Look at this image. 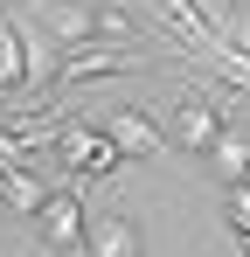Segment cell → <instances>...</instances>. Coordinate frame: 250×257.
Listing matches in <instances>:
<instances>
[{"instance_id": "obj_2", "label": "cell", "mask_w": 250, "mask_h": 257, "mask_svg": "<svg viewBox=\"0 0 250 257\" xmlns=\"http://www.w3.org/2000/svg\"><path fill=\"white\" fill-rule=\"evenodd\" d=\"M35 236H42L56 257L83 250V236H90V209H83L77 188H49V202L35 209Z\"/></svg>"}, {"instance_id": "obj_1", "label": "cell", "mask_w": 250, "mask_h": 257, "mask_svg": "<svg viewBox=\"0 0 250 257\" xmlns=\"http://www.w3.org/2000/svg\"><path fill=\"white\" fill-rule=\"evenodd\" d=\"M56 160L70 167V181H118L125 174V153L118 139L90 118H63V139H56Z\"/></svg>"}, {"instance_id": "obj_9", "label": "cell", "mask_w": 250, "mask_h": 257, "mask_svg": "<svg viewBox=\"0 0 250 257\" xmlns=\"http://www.w3.org/2000/svg\"><path fill=\"white\" fill-rule=\"evenodd\" d=\"M90 14H97V42H104V49H132V42H139V21L125 14L118 0H97Z\"/></svg>"}, {"instance_id": "obj_6", "label": "cell", "mask_w": 250, "mask_h": 257, "mask_svg": "<svg viewBox=\"0 0 250 257\" xmlns=\"http://www.w3.org/2000/svg\"><path fill=\"white\" fill-rule=\"evenodd\" d=\"M42 202H49V181H42L35 167H21V160H0V209H14V215L35 222Z\"/></svg>"}, {"instance_id": "obj_4", "label": "cell", "mask_w": 250, "mask_h": 257, "mask_svg": "<svg viewBox=\"0 0 250 257\" xmlns=\"http://www.w3.org/2000/svg\"><path fill=\"white\" fill-rule=\"evenodd\" d=\"M97 125L118 139V153H125V160H160V153H167V132L153 125L139 104H118V111H104Z\"/></svg>"}, {"instance_id": "obj_7", "label": "cell", "mask_w": 250, "mask_h": 257, "mask_svg": "<svg viewBox=\"0 0 250 257\" xmlns=\"http://www.w3.org/2000/svg\"><path fill=\"white\" fill-rule=\"evenodd\" d=\"M83 257H139V222L132 215H97L90 236H83Z\"/></svg>"}, {"instance_id": "obj_10", "label": "cell", "mask_w": 250, "mask_h": 257, "mask_svg": "<svg viewBox=\"0 0 250 257\" xmlns=\"http://www.w3.org/2000/svg\"><path fill=\"white\" fill-rule=\"evenodd\" d=\"M83 7H97V0H83Z\"/></svg>"}, {"instance_id": "obj_5", "label": "cell", "mask_w": 250, "mask_h": 257, "mask_svg": "<svg viewBox=\"0 0 250 257\" xmlns=\"http://www.w3.org/2000/svg\"><path fill=\"white\" fill-rule=\"evenodd\" d=\"M28 97V21L0 14V104Z\"/></svg>"}, {"instance_id": "obj_8", "label": "cell", "mask_w": 250, "mask_h": 257, "mask_svg": "<svg viewBox=\"0 0 250 257\" xmlns=\"http://www.w3.org/2000/svg\"><path fill=\"white\" fill-rule=\"evenodd\" d=\"M202 160H208V174H215L222 188H229V181H250V146H243V139H236V132H222V139L208 146Z\"/></svg>"}, {"instance_id": "obj_3", "label": "cell", "mask_w": 250, "mask_h": 257, "mask_svg": "<svg viewBox=\"0 0 250 257\" xmlns=\"http://www.w3.org/2000/svg\"><path fill=\"white\" fill-rule=\"evenodd\" d=\"M222 132H229V118H222V111H215L195 84H188V97H174V111H167V139H174L181 153H195V160H202Z\"/></svg>"}]
</instances>
